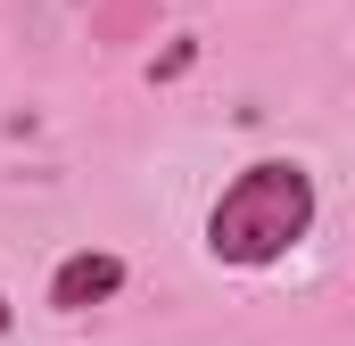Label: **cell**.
<instances>
[{"instance_id":"obj_4","label":"cell","mask_w":355,"mask_h":346,"mask_svg":"<svg viewBox=\"0 0 355 346\" xmlns=\"http://www.w3.org/2000/svg\"><path fill=\"white\" fill-rule=\"evenodd\" d=\"M8 322H17V313H8V297H0V330H8Z\"/></svg>"},{"instance_id":"obj_3","label":"cell","mask_w":355,"mask_h":346,"mask_svg":"<svg viewBox=\"0 0 355 346\" xmlns=\"http://www.w3.org/2000/svg\"><path fill=\"white\" fill-rule=\"evenodd\" d=\"M190 58H198V50H190V42H174V50H166V58H157L149 75H157V83H174V75H182V66H190Z\"/></svg>"},{"instance_id":"obj_2","label":"cell","mask_w":355,"mask_h":346,"mask_svg":"<svg viewBox=\"0 0 355 346\" xmlns=\"http://www.w3.org/2000/svg\"><path fill=\"white\" fill-rule=\"evenodd\" d=\"M124 289V256H107V248H75V256L50 272V305L58 313H91V305H107Z\"/></svg>"},{"instance_id":"obj_1","label":"cell","mask_w":355,"mask_h":346,"mask_svg":"<svg viewBox=\"0 0 355 346\" xmlns=\"http://www.w3.org/2000/svg\"><path fill=\"white\" fill-rule=\"evenodd\" d=\"M314 231V173L297 157H257L223 181V198L207 206V256L232 272L281 264L297 239Z\"/></svg>"}]
</instances>
